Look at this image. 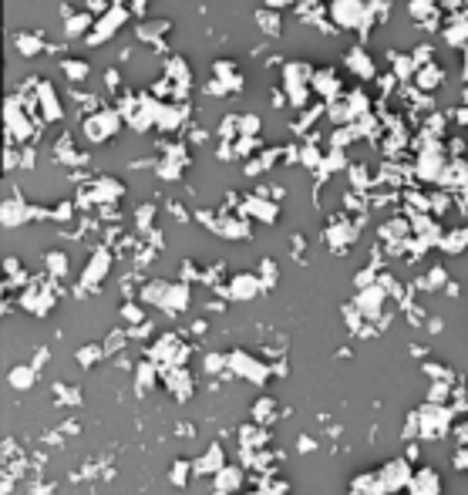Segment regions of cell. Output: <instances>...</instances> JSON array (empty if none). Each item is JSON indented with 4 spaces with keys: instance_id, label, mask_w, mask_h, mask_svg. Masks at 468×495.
Here are the masks:
<instances>
[{
    "instance_id": "obj_1",
    "label": "cell",
    "mask_w": 468,
    "mask_h": 495,
    "mask_svg": "<svg viewBox=\"0 0 468 495\" xmlns=\"http://www.w3.org/2000/svg\"><path fill=\"white\" fill-rule=\"evenodd\" d=\"M118 125H122V111L118 108H98V111H91L84 118V138L88 142H104V138H111L118 131Z\"/></svg>"
},
{
    "instance_id": "obj_2",
    "label": "cell",
    "mask_w": 468,
    "mask_h": 495,
    "mask_svg": "<svg viewBox=\"0 0 468 495\" xmlns=\"http://www.w3.org/2000/svg\"><path fill=\"white\" fill-rule=\"evenodd\" d=\"M125 21H129V7H122V3L108 7V10H104L102 17L95 21V27L88 30V44H91V48H98V44H104V41H108V37H111V34H115L118 27L125 24Z\"/></svg>"
},
{
    "instance_id": "obj_3",
    "label": "cell",
    "mask_w": 468,
    "mask_h": 495,
    "mask_svg": "<svg viewBox=\"0 0 468 495\" xmlns=\"http://www.w3.org/2000/svg\"><path fill=\"white\" fill-rule=\"evenodd\" d=\"M330 17L340 27H364V21H371V3L367 0H334Z\"/></svg>"
},
{
    "instance_id": "obj_4",
    "label": "cell",
    "mask_w": 468,
    "mask_h": 495,
    "mask_svg": "<svg viewBox=\"0 0 468 495\" xmlns=\"http://www.w3.org/2000/svg\"><path fill=\"white\" fill-rule=\"evenodd\" d=\"M381 485H384V492H401V489H408L411 485V478H415V469H411V462L408 458H394L388 465H381Z\"/></svg>"
},
{
    "instance_id": "obj_5",
    "label": "cell",
    "mask_w": 468,
    "mask_h": 495,
    "mask_svg": "<svg viewBox=\"0 0 468 495\" xmlns=\"http://www.w3.org/2000/svg\"><path fill=\"white\" fill-rule=\"evenodd\" d=\"M230 367H233L239 377H250L253 384H266V377H270V367L260 364L253 354H246V351H233L230 354Z\"/></svg>"
},
{
    "instance_id": "obj_6",
    "label": "cell",
    "mask_w": 468,
    "mask_h": 495,
    "mask_svg": "<svg viewBox=\"0 0 468 495\" xmlns=\"http://www.w3.org/2000/svg\"><path fill=\"white\" fill-rule=\"evenodd\" d=\"M260 290H263L260 273H236L230 280V287H226V297L230 300H253V297H260Z\"/></svg>"
},
{
    "instance_id": "obj_7",
    "label": "cell",
    "mask_w": 468,
    "mask_h": 495,
    "mask_svg": "<svg viewBox=\"0 0 468 495\" xmlns=\"http://www.w3.org/2000/svg\"><path fill=\"white\" fill-rule=\"evenodd\" d=\"M384 300H388L384 287H381V283H374V287H367V290H361V293H357L354 307L364 313V317H377V313H381V307H384Z\"/></svg>"
},
{
    "instance_id": "obj_8",
    "label": "cell",
    "mask_w": 468,
    "mask_h": 495,
    "mask_svg": "<svg viewBox=\"0 0 468 495\" xmlns=\"http://www.w3.org/2000/svg\"><path fill=\"white\" fill-rule=\"evenodd\" d=\"M411 495H438L442 492V478H438V471L431 469V465H424V469L415 471V478H411Z\"/></svg>"
},
{
    "instance_id": "obj_9",
    "label": "cell",
    "mask_w": 468,
    "mask_h": 495,
    "mask_svg": "<svg viewBox=\"0 0 468 495\" xmlns=\"http://www.w3.org/2000/svg\"><path fill=\"white\" fill-rule=\"evenodd\" d=\"M243 216H250V219H260V223H273V219L280 216V209L273 206L266 196H250V199L243 203Z\"/></svg>"
},
{
    "instance_id": "obj_10",
    "label": "cell",
    "mask_w": 468,
    "mask_h": 495,
    "mask_svg": "<svg viewBox=\"0 0 468 495\" xmlns=\"http://www.w3.org/2000/svg\"><path fill=\"white\" fill-rule=\"evenodd\" d=\"M212 230L223 233L226 239H250V223H246V216H219V219L212 223Z\"/></svg>"
},
{
    "instance_id": "obj_11",
    "label": "cell",
    "mask_w": 468,
    "mask_h": 495,
    "mask_svg": "<svg viewBox=\"0 0 468 495\" xmlns=\"http://www.w3.org/2000/svg\"><path fill=\"white\" fill-rule=\"evenodd\" d=\"M165 388L176 394L179 401H185V398L192 394V377H189V371H185V367H165Z\"/></svg>"
},
{
    "instance_id": "obj_12",
    "label": "cell",
    "mask_w": 468,
    "mask_h": 495,
    "mask_svg": "<svg viewBox=\"0 0 468 495\" xmlns=\"http://www.w3.org/2000/svg\"><path fill=\"white\" fill-rule=\"evenodd\" d=\"M313 88L327 98V102H334L340 98V81H337V71L334 68H317V75H313Z\"/></svg>"
},
{
    "instance_id": "obj_13",
    "label": "cell",
    "mask_w": 468,
    "mask_h": 495,
    "mask_svg": "<svg viewBox=\"0 0 468 495\" xmlns=\"http://www.w3.org/2000/svg\"><path fill=\"white\" fill-rule=\"evenodd\" d=\"M223 462H226V451H223L219 445L212 442V445L206 448V451H203V455H199V458L192 462V465H196V471H212V475H219V471L226 469Z\"/></svg>"
},
{
    "instance_id": "obj_14",
    "label": "cell",
    "mask_w": 468,
    "mask_h": 495,
    "mask_svg": "<svg viewBox=\"0 0 468 495\" xmlns=\"http://www.w3.org/2000/svg\"><path fill=\"white\" fill-rule=\"evenodd\" d=\"M108 270H111V256H108L104 250H98V253L91 256V263L84 266V277H81V280H84V283H102Z\"/></svg>"
},
{
    "instance_id": "obj_15",
    "label": "cell",
    "mask_w": 468,
    "mask_h": 495,
    "mask_svg": "<svg viewBox=\"0 0 468 495\" xmlns=\"http://www.w3.org/2000/svg\"><path fill=\"white\" fill-rule=\"evenodd\" d=\"M347 68L354 75H361V78H374V61H371V54L364 48H350L347 51Z\"/></svg>"
},
{
    "instance_id": "obj_16",
    "label": "cell",
    "mask_w": 468,
    "mask_h": 495,
    "mask_svg": "<svg viewBox=\"0 0 468 495\" xmlns=\"http://www.w3.org/2000/svg\"><path fill=\"white\" fill-rule=\"evenodd\" d=\"M377 492H384L377 471H361V475L350 482V495H377Z\"/></svg>"
},
{
    "instance_id": "obj_17",
    "label": "cell",
    "mask_w": 468,
    "mask_h": 495,
    "mask_svg": "<svg viewBox=\"0 0 468 495\" xmlns=\"http://www.w3.org/2000/svg\"><path fill=\"white\" fill-rule=\"evenodd\" d=\"M189 300H192V290H189V283H172V287H169V297H165V310L182 313L185 307H189Z\"/></svg>"
},
{
    "instance_id": "obj_18",
    "label": "cell",
    "mask_w": 468,
    "mask_h": 495,
    "mask_svg": "<svg viewBox=\"0 0 468 495\" xmlns=\"http://www.w3.org/2000/svg\"><path fill=\"white\" fill-rule=\"evenodd\" d=\"M239 482H243V469H236V465H226V469L216 475V492L219 495H230L239 489Z\"/></svg>"
},
{
    "instance_id": "obj_19",
    "label": "cell",
    "mask_w": 468,
    "mask_h": 495,
    "mask_svg": "<svg viewBox=\"0 0 468 495\" xmlns=\"http://www.w3.org/2000/svg\"><path fill=\"white\" fill-rule=\"evenodd\" d=\"M350 239H354V226H347V223H334L330 230H324V243H330L337 253L350 243Z\"/></svg>"
},
{
    "instance_id": "obj_20",
    "label": "cell",
    "mask_w": 468,
    "mask_h": 495,
    "mask_svg": "<svg viewBox=\"0 0 468 495\" xmlns=\"http://www.w3.org/2000/svg\"><path fill=\"white\" fill-rule=\"evenodd\" d=\"M30 216H34V212H30V209H27L17 196L3 203V223H7V226H21V223H24V219H30Z\"/></svg>"
},
{
    "instance_id": "obj_21",
    "label": "cell",
    "mask_w": 468,
    "mask_h": 495,
    "mask_svg": "<svg viewBox=\"0 0 468 495\" xmlns=\"http://www.w3.org/2000/svg\"><path fill=\"white\" fill-rule=\"evenodd\" d=\"M438 246H442L444 253H462V250H465V246H468V226H465V230L458 226V230H451V233H444V236H442V243H438Z\"/></svg>"
},
{
    "instance_id": "obj_22",
    "label": "cell",
    "mask_w": 468,
    "mask_h": 495,
    "mask_svg": "<svg viewBox=\"0 0 468 495\" xmlns=\"http://www.w3.org/2000/svg\"><path fill=\"white\" fill-rule=\"evenodd\" d=\"M169 287H172V283H165V280H152L149 287L142 290V300H145V303H156V307H165Z\"/></svg>"
},
{
    "instance_id": "obj_23",
    "label": "cell",
    "mask_w": 468,
    "mask_h": 495,
    "mask_svg": "<svg viewBox=\"0 0 468 495\" xmlns=\"http://www.w3.org/2000/svg\"><path fill=\"white\" fill-rule=\"evenodd\" d=\"M415 84L421 88V91H431V88H438V84H442V68H438V64H428V68H421V71H418V78H415Z\"/></svg>"
},
{
    "instance_id": "obj_24",
    "label": "cell",
    "mask_w": 468,
    "mask_h": 495,
    "mask_svg": "<svg viewBox=\"0 0 468 495\" xmlns=\"http://www.w3.org/2000/svg\"><path fill=\"white\" fill-rule=\"evenodd\" d=\"M192 462H185V458H179L176 465H172V471H169V482L176 485V489H185L189 485V478H192Z\"/></svg>"
},
{
    "instance_id": "obj_25",
    "label": "cell",
    "mask_w": 468,
    "mask_h": 495,
    "mask_svg": "<svg viewBox=\"0 0 468 495\" xmlns=\"http://www.w3.org/2000/svg\"><path fill=\"white\" fill-rule=\"evenodd\" d=\"M256 21H260V30L263 34H280V10H273V7H263L260 14H256Z\"/></svg>"
},
{
    "instance_id": "obj_26",
    "label": "cell",
    "mask_w": 468,
    "mask_h": 495,
    "mask_svg": "<svg viewBox=\"0 0 468 495\" xmlns=\"http://www.w3.org/2000/svg\"><path fill=\"white\" fill-rule=\"evenodd\" d=\"M104 354H108V351H104V344H88V347H81L78 351V364L81 367H95Z\"/></svg>"
},
{
    "instance_id": "obj_27",
    "label": "cell",
    "mask_w": 468,
    "mask_h": 495,
    "mask_svg": "<svg viewBox=\"0 0 468 495\" xmlns=\"http://www.w3.org/2000/svg\"><path fill=\"white\" fill-rule=\"evenodd\" d=\"M34 377H37V374H34V367H27V364H24V367H14V371L7 374V381H10L17 391L30 388V384H34Z\"/></svg>"
},
{
    "instance_id": "obj_28",
    "label": "cell",
    "mask_w": 468,
    "mask_h": 495,
    "mask_svg": "<svg viewBox=\"0 0 468 495\" xmlns=\"http://www.w3.org/2000/svg\"><path fill=\"white\" fill-rule=\"evenodd\" d=\"M156 377H158L156 361H142V364L135 367V381H142V391H149L156 384Z\"/></svg>"
},
{
    "instance_id": "obj_29",
    "label": "cell",
    "mask_w": 468,
    "mask_h": 495,
    "mask_svg": "<svg viewBox=\"0 0 468 495\" xmlns=\"http://www.w3.org/2000/svg\"><path fill=\"white\" fill-rule=\"evenodd\" d=\"M61 68H64V75H68L71 81L88 78V71H91V68H88V61H81V57H64V61H61Z\"/></svg>"
},
{
    "instance_id": "obj_30",
    "label": "cell",
    "mask_w": 468,
    "mask_h": 495,
    "mask_svg": "<svg viewBox=\"0 0 468 495\" xmlns=\"http://www.w3.org/2000/svg\"><path fill=\"white\" fill-rule=\"evenodd\" d=\"M17 51L24 54H41L44 51V41L37 37V34H17Z\"/></svg>"
},
{
    "instance_id": "obj_31",
    "label": "cell",
    "mask_w": 468,
    "mask_h": 495,
    "mask_svg": "<svg viewBox=\"0 0 468 495\" xmlns=\"http://www.w3.org/2000/svg\"><path fill=\"white\" fill-rule=\"evenodd\" d=\"M48 273L51 277H64L68 273V256L64 253H48Z\"/></svg>"
},
{
    "instance_id": "obj_32",
    "label": "cell",
    "mask_w": 468,
    "mask_h": 495,
    "mask_svg": "<svg viewBox=\"0 0 468 495\" xmlns=\"http://www.w3.org/2000/svg\"><path fill=\"white\" fill-rule=\"evenodd\" d=\"M239 435H243V445H250V448H256V445H263V442H266V438H263L266 431H263V428H256V424H250V428H243Z\"/></svg>"
},
{
    "instance_id": "obj_33",
    "label": "cell",
    "mask_w": 468,
    "mask_h": 495,
    "mask_svg": "<svg viewBox=\"0 0 468 495\" xmlns=\"http://www.w3.org/2000/svg\"><path fill=\"white\" fill-rule=\"evenodd\" d=\"M277 263L273 260H263V266H260V280H263V287H270V283H277Z\"/></svg>"
},
{
    "instance_id": "obj_34",
    "label": "cell",
    "mask_w": 468,
    "mask_h": 495,
    "mask_svg": "<svg viewBox=\"0 0 468 495\" xmlns=\"http://www.w3.org/2000/svg\"><path fill=\"white\" fill-rule=\"evenodd\" d=\"M273 408H277V404H273L270 398H263V401H256V415L253 418L263 424V421H270V418H273Z\"/></svg>"
},
{
    "instance_id": "obj_35",
    "label": "cell",
    "mask_w": 468,
    "mask_h": 495,
    "mask_svg": "<svg viewBox=\"0 0 468 495\" xmlns=\"http://www.w3.org/2000/svg\"><path fill=\"white\" fill-rule=\"evenodd\" d=\"M424 283H428V287H442L444 283V270L442 266H435V270L428 273V280H424Z\"/></svg>"
},
{
    "instance_id": "obj_36",
    "label": "cell",
    "mask_w": 468,
    "mask_h": 495,
    "mask_svg": "<svg viewBox=\"0 0 468 495\" xmlns=\"http://www.w3.org/2000/svg\"><path fill=\"white\" fill-rule=\"evenodd\" d=\"M122 313H125V320H131V324H142V307H131V303H125V307H122Z\"/></svg>"
},
{
    "instance_id": "obj_37",
    "label": "cell",
    "mask_w": 468,
    "mask_h": 495,
    "mask_svg": "<svg viewBox=\"0 0 468 495\" xmlns=\"http://www.w3.org/2000/svg\"><path fill=\"white\" fill-rule=\"evenodd\" d=\"M455 465H458V469H468V451H465V455H462V451L455 455Z\"/></svg>"
},
{
    "instance_id": "obj_38",
    "label": "cell",
    "mask_w": 468,
    "mask_h": 495,
    "mask_svg": "<svg viewBox=\"0 0 468 495\" xmlns=\"http://www.w3.org/2000/svg\"><path fill=\"white\" fill-rule=\"evenodd\" d=\"M283 3H290V0H266V7H273V10H280Z\"/></svg>"
},
{
    "instance_id": "obj_39",
    "label": "cell",
    "mask_w": 468,
    "mask_h": 495,
    "mask_svg": "<svg viewBox=\"0 0 468 495\" xmlns=\"http://www.w3.org/2000/svg\"><path fill=\"white\" fill-rule=\"evenodd\" d=\"M458 122H462V125H465V129H468V104H465V108H462V111H458Z\"/></svg>"
},
{
    "instance_id": "obj_40",
    "label": "cell",
    "mask_w": 468,
    "mask_h": 495,
    "mask_svg": "<svg viewBox=\"0 0 468 495\" xmlns=\"http://www.w3.org/2000/svg\"><path fill=\"white\" fill-rule=\"evenodd\" d=\"M246 495H270V492H246Z\"/></svg>"
}]
</instances>
